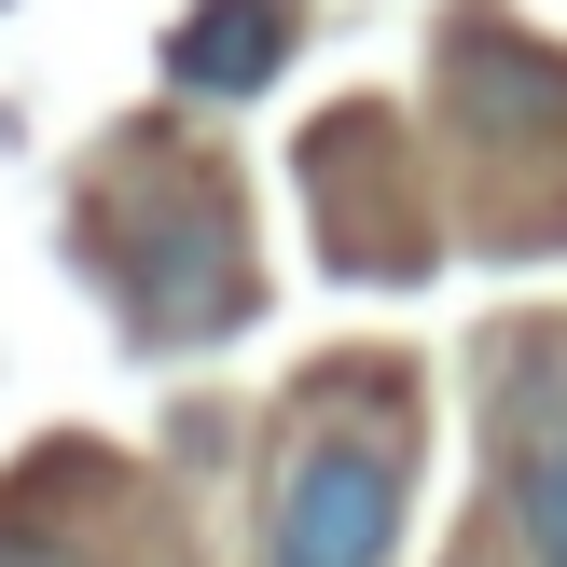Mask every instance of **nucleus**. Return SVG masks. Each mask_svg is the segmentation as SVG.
<instances>
[{
  "instance_id": "f257e3e1",
  "label": "nucleus",
  "mask_w": 567,
  "mask_h": 567,
  "mask_svg": "<svg viewBox=\"0 0 567 567\" xmlns=\"http://www.w3.org/2000/svg\"><path fill=\"white\" fill-rule=\"evenodd\" d=\"M388 554H402V443L374 415H319L277 457L264 567H388Z\"/></svg>"
},
{
  "instance_id": "f03ea898",
  "label": "nucleus",
  "mask_w": 567,
  "mask_h": 567,
  "mask_svg": "<svg viewBox=\"0 0 567 567\" xmlns=\"http://www.w3.org/2000/svg\"><path fill=\"white\" fill-rule=\"evenodd\" d=\"M291 55V0H194L181 14V83L194 97H249Z\"/></svg>"
},
{
  "instance_id": "7ed1b4c3",
  "label": "nucleus",
  "mask_w": 567,
  "mask_h": 567,
  "mask_svg": "<svg viewBox=\"0 0 567 567\" xmlns=\"http://www.w3.org/2000/svg\"><path fill=\"white\" fill-rule=\"evenodd\" d=\"M513 526H526V567H567V415H526V443H513Z\"/></svg>"
}]
</instances>
